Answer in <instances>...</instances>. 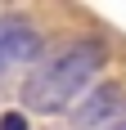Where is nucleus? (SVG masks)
Instances as JSON below:
<instances>
[{
    "instance_id": "f03ea898",
    "label": "nucleus",
    "mask_w": 126,
    "mask_h": 130,
    "mask_svg": "<svg viewBox=\"0 0 126 130\" xmlns=\"http://www.w3.org/2000/svg\"><path fill=\"white\" fill-rule=\"evenodd\" d=\"M36 54H41L36 27L27 23V18H18V13L0 18V72H9V67H18V63H32Z\"/></svg>"
},
{
    "instance_id": "20e7f679",
    "label": "nucleus",
    "mask_w": 126,
    "mask_h": 130,
    "mask_svg": "<svg viewBox=\"0 0 126 130\" xmlns=\"http://www.w3.org/2000/svg\"><path fill=\"white\" fill-rule=\"evenodd\" d=\"M0 130H27V117L23 112H5L0 117Z\"/></svg>"
},
{
    "instance_id": "39448f33",
    "label": "nucleus",
    "mask_w": 126,
    "mask_h": 130,
    "mask_svg": "<svg viewBox=\"0 0 126 130\" xmlns=\"http://www.w3.org/2000/svg\"><path fill=\"white\" fill-rule=\"evenodd\" d=\"M117 130H126V126H117Z\"/></svg>"
},
{
    "instance_id": "7ed1b4c3",
    "label": "nucleus",
    "mask_w": 126,
    "mask_h": 130,
    "mask_svg": "<svg viewBox=\"0 0 126 130\" xmlns=\"http://www.w3.org/2000/svg\"><path fill=\"white\" fill-rule=\"evenodd\" d=\"M126 112V90L122 85H99V90H90L86 99H81V108H77V126H99V121H113Z\"/></svg>"
},
{
    "instance_id": "f257e3e1",
    "label": "nucleus",
    "mask_w": 126,
    "mask_h": 130,
    "mask_svg": "<svg viewBox=\"0 0 126 130\" xmlns=\"http://www.w3.org/2000/svg\"><path fill=\"white\" fill-rule=\"evenodd\" d=\"M104 58H108V50L95 36L68 45L59 58H50L41 72H32L23 81V108H32V112H63L77 99V90H86L95 81V72H104Z\"/></svg>"
}]
</instances>
